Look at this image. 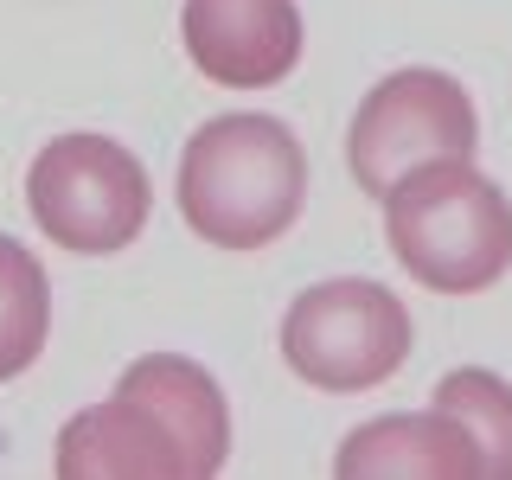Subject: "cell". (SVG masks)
<instances>
[{"instance_id": "30bf717a", "label": "cell", "mask_w": 512, "mask_h": 480, "mask_svg": "<svg viewBox=\"0 0 512 480\" xmlns=\"http://www.w3.org/2000/svg\"><path fill=\"white\" fill-rule=\"evenodd\" d=\"M52 340V282L20 237H0V384L39 365Z\"/></svg>"}, {"instance_id": "5b68a950", "label": "cell", "mask_w": 512, "mask_h": 480, "mask_svg": "<svg viewBox=\"0 0 512 480\" xmlns=\"http://www.w3.org/2000/svg\"><path fill=\"white\" fill-rule=\"evenodd\" d=\"M474 141V96L448 71L410 64V71H391L384 84H372V96L359 103L346 135V167L359 192L384 199L404 173L429 167V160H474Z\"/></svg>"}, {"instance_id": "277c9868", "label": "cell", "mask_w": 512, "mask_h": 480, "mask_svg": "<svg viewBox=\"0 0 512 480\" xmlns=\"http://www.w3.org/2000/svg\"><path fill=\"white\" fill-rule=\"evenodd\" d=\"M26 205L52 244L77 256H109L128 250L148 231L154 186L148 167L109 135H58L52 148H39L26 173Z\"/></svg>"}, {"instance_id": "3957f363", "label": "cell", "mask_w": 512, "mask_h": 480, "mask_svg": "<svg viewBox=\"0 0 512 480\" xmlns=\"http://www.w3.org/2000/svg\"><path fill=\"white\" fill-rule=\"evenodd\" d=\"M410 308L378 282H320L288 301L282 314V359L308 391H378L410 359Z\"/></svg>"}, {"instance_id": "8fae6325", "label": "cell", "mask_w": 512, "mask_h": 480, "mask_svg": "<svg viewBox=\"0 0 512 480\" xmlns=\"http://www.w3.org/2000/svg\"><path fill=\"white\" fill-rule=\"evenodd\" d=\"M429 404L468 423V436L480 442V455H487V480H512V384L500 372L461 365V372H448L436 384Z\"/></svg>"}, {"instance_id": "52a82bcc", "label": "cell", "mask_w": 512, "mask_h": 480, "mask_svg": "<svg viewBox=\"0 0 512 480\" xmlns=\"http://www.w3.org/2000/svg\"><path fill=\"white\" fill-rule=\"evenodd\" d=\"M58 474L64 480H192L173 423L141 391H122V384L109 404L77 410L58 429Z\"/></svg>"}, {"instance_id": "9c48e42d", "label": "cell", "mask_w": 512, "mask_h": 480, "mask_svg": "<svg viewBox=\"0 0 512 480\" xmlns=\"http://www.w3.org/2000/svg\"><path fill=\"white\" fill-rule=\"evenodd\" d=\"M116 384L122 391H141L173 423L192 480H212L224 468V455H231V410H224V391L205 365L180 359V352H148V359H135Z\"/></svg>"}, {"instance_id": "7a4b0ae2", "label": "cell", "mask_w": 512, "mask_h": 480, "mask_svg": "<svg viewBox=\"0 0 512 480\" xmlns=\"http://www.w3.org/2000/svg\"><path fill=\"white\" fill-rule=\"evenodd\" d=\"M384 237L410 282L480 295L512 269V199L474 160H429L384 192Z\"/></svg>"}, {"instance_id": "6da1fadb", "label": "cell", "mask_w": 512, "mask_h": 480, "mask_svg": "<svg viewBox=\"0 0 512 480\" xmlns=\"http://www.w3.org/2000/svg\"><path fill=\"white\" fill-rule=\"evenodd\" d=\"M308 205V154L276 116H212L180 154V212L218 250L276 244Z\"/></svg>"}, {"instance_id": "8992f818", "label": "cell", "mask_w": 512, "mask_h": 480, "mask_svg": "<svg viewBox=\"0 0 512 480\" xmlns=\"http://www.w3.org/2000/svg\"><path fill=\"white\" fill-rule=\"evenodd\" d=\"M180 39L205 84L269 90L301 64V13L295 0H186Z\"/></svg>"}, {"instance_id": "ba28073f", "label": "cell", "mask_w": 512, "mask_h": 480, "mask_svg": "<svg viewBox=\"0 0 512 480\" xmlns=\"http://www.w3.org/2000/svg\"><path fill=\"white\" fill-rule=\"evenodd\" d=\"M340 480H487V455L468 436V423L448 410L416 416H372L333 455Z\"/></svg>"}]
</instances>
